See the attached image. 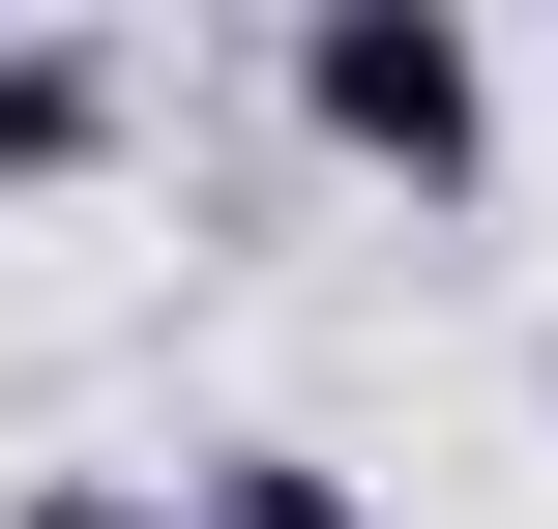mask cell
<instances>
[{
  "mask_svg": "<svg viewBox=\"0 0 558 529\" xmlns=\"http://www.w3.org/2000/svg\"><path fill=\"white\" fill-rule=\"evenodd\" d=\"M294 147L383 177V206H471L500 177V29L471 0H294Z\"/></svg>",
  "mask_w": 558,
  "mask_h": 529,
  "instance_id": "cell-1",
  "label": "cell"
},
{
  "mask_svg": "<svg viewBox=\"0 0 558 529\" xmlns=\"http://www.w3.org/2000/svg\"><path fill=\"white\" fill-rule=\"evenodd\" d=\"M118 147V29H0V177H88Z\"/></svg>",
  "mask_w": 558,
  "mask_h": 529,
  "instance_id": "cell-2",
  "label": "cell"
},
{
  "mask_svg": "<svg viewBox=\"0 0 558 529\" xmlns=\"http://www.w3.org/2000/svg\"><path fill=\"white\" fill-rule=\"evenodd\" d=\"M177 529H383V501H353L324 442H206V471H177Z\"/></svg>",
  "mask_w": 558,
  "mask_h": 529,
  "instance_id": "cell-3",
  "label": "cell"
},
{
  "mask_svg": "<svg viewBox=\"0 0 558 529\" xmlns=\"http://www.w3.org/2000/svg\"><path fill=\"white\" fill-rule=\"evenodd\" d=\"M0 529H177V501H147V471H29Z\"/></svg>",
  "mask_w": 558,
  "mask_h": 529,
  "instance_id": "cell-4",
  "label": "cell"
},
{
  "mask_svg": "<svg viewBox=\"0 0 558 529\" xmlns=\"http://www.w3.org/2000/svg\"><path fill=\"white\" fill-rule=\"evenodd\" d=\"M530 383H558V353H530Z\"/></svg>",
  "mask_w": 558,
  "mask_h": 529,
  "instance_id": "cell-5",
  "label": "cell"
}]
</instances>
